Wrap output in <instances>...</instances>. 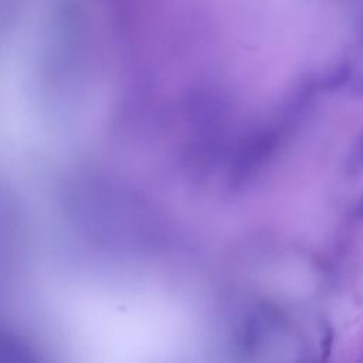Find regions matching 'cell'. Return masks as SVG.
<instances>
[{"instance_id": "1", "label": "cell", "mask_w": 363, "mask_h": 363, "mask_svg": "<svg viewBox=\"0 0 363 363\" xmlns=\"http://www.w3.org/2000/svg\"><path fill=\"white\" fill-rule=\"evenodd\" d=\"M349 169L352 173H359L363 170V138L359 140V143L356 145L350 160H349Z\"/></svg>"}]
</instances>
